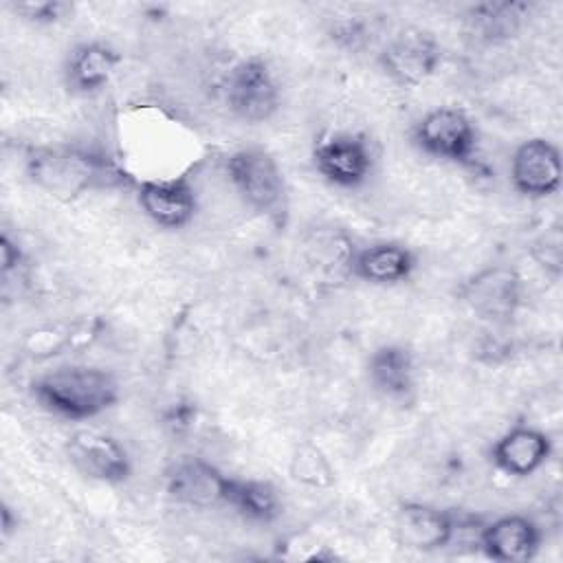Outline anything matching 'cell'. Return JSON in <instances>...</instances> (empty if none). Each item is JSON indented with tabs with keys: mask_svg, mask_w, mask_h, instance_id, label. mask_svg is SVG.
Segmentation results:
<instances>
[{
	"mask_svg": "<svg viewBox=\"0 0 563 563\" xmlns=\"http://www.w3.org/2000/svg\"><path fill=\"white\" fill-rule=\"evenodd\" d=\"M0 517H2V534H9L13 528H18V519L13 521V517H11V508H9L7 504H2Z\"/></svg>",
	"mask_w": 563,
	"mask_h": 563,
	"instance_id": "obj_25",
	"label": "cell"
},
{
	"mask_svg": "<svg viewBox=\"0 0 563 563\" xmlns=\"http://www.w3.org/2000/svg\"><path fill=\"white\" fill-rule=\"evenodd\" d=\"M460 297L479 319L508 323L521 303V277L510 266L493 264L471 275L462 284Z\"/></svg>",
	"mask_w": 563,
	"mask_h": 563,
	"instance_id": "obj_8",
	"label": "cell"
},
{
	"mask_svg": "<svg viewBox=\"0 0 563 563\" xmlns=\"http://www.w3.org/2000/svg\"><path fill=\"white\" fill-rule=\"evenodd\" d=\"M372 389L391 400H407L416 389V356L407 345L385 343L376 347L365 365Z\"/></svg>",
	"mask_w": 563,
	"mask_h": 563,
	"instance_id": "obj_17",
	"label": "cell"
},
{
	"mask_svg": "<svg viewBox=\"0 0 563 563\" xmlns=\"http://www.w3.org/2000/svg\"><path fill=\"white\" fill-rule=\"evenodd\" d=\"M528 11L530 4L526 2H482L471 7L468 20L479 37L497 42L512 37L519 31Z\"/></svg>",
	"mask_w": 563,
	"mask_h": 563,
	"instance_id": "obj_20",
	"label": "cell"
},
{
	"mask_svg": "<svg viewBox=\"0 0 563 563\" xmlns=\"http://www.w3.org/2000/svg\"><path fill=\"white\" fill-rule=\"evenodd\" d=\"M24 169L35 187L66 202L88 191L119 187L130 180L108 152L88 145L29 147Z\"/></svg>",
	"mask_w": 563,
	"mask_h": 563,
	"instance_id": "obj_1",
	"label": "cell"
},
{
	"mask_svg": "<svg viewBox=\"0 0 563 563\" xmlns=\"http://www.w3.org/2000/svg\"><path fill=\"white\" fill-rule=\"evenodd\" d=\"M460 517L422 501H402L394 515L396 541L416 552H435L455 541Z\"/></svg>",
	"mask_w": 563,
	"mask_h": 563,
	"instance_id": "obj_12",
	"label": "cell"
},
{
	"mask_svg": "<svg viewBox=\"0 0 563 563\" xmlns=\"http://www.w3.org/2000/svg\"><path fill=\"white\" fill-rule=\"evenodd\" d=\"M238 517L249 523L268 526L282 515L279 493L271 482L231 477L227 490V504Z\"/></svg>",
	"mask_w": 563,
	"mask_h": 563,
	"instance_id": "obj_19",
	"label": "cell"
},
{
	"mask_svg": "<svg viewBox=\"0 0 563 563\" xmlns=\"http://www.w3.org/2000/svg\"><path fill=\"white\" fill-rule=\"evenodd\" d=\"M413 145L446 163L455 165H473L477 154V130L471 117L455 106H440L424 112L413 130Z\"/></svg>",
	"mask_w": 563,
	"mask_h": 563,
	"instance_id": "obj_4",
	"label": "cell"
},
{
	"mask_svg": "<svg viewBox=\"0 0 563 563\" xmlns=\"http://www.w3.org/2000/svg\"><path fill=\"white\" fill-rule=\"evenodd\" d=\"M119 64H121V55L110 44L81 42L66 57V64H64L66 86L75 95H95L112 81Z\"/></svg>",
	"mask_w": 563,
	"mask_h": 563,
	"instance_id": "obj_18",
	"label": "cell"
},
{
	"mask_svg": "<svg viewBox=\"0 0 563 563\" xmlns=\"http://www.w3.org/2000/svg\"><path fill=\"white\" fill-rule=\"evenodd\" d=\"M374 150L365 134L334 132L321 139L312 150L314 169L330 183L343 189L365 185L374 172Z\"/></svg>",
	"mask_w": 563,
	"mask_h": 563,
	"instance_id": "obj_7",
	"label": "cell"
},
{
	"mask_svg": "<svg viewBox=\"0 0 563 563\" xmlns=\"http://www.w3.org/2000/svg\"><path fill=\"white\" fill-rule=\"evenodd\" d=\"M330 37L347 51H358L367 42V24L358 18L339 20V22H334V26L330 31Z\"/></svg>",
	"mask_w": 563,
	"mask_h": 563,
	"instance_id": "obj_23",
	"label": "cell"
},
{
	"mask_svg": "<svg viewBox=\"0 0 563 563\" xmlns=\"http://www.w3.org/2000/svg\"><path fill=\"white\" fill-rule=\"evenodd\" d=\"M561 152L552 141L532 136L515 147L510 158V185L517 194L530 200L550 198L561 189Z\"/></svg>",
	"mask_w": 563,
	"mask_h": 563,
	"instance_id": "obj_9",
	"label": "cell"
},
{
	"mask_svg": "<svg viewBox=\"0 0 563 563\" xmlns=\"http://www.w3.org/2000/svg\"><path fill=\"white\" fill-rule=\"evenodd\" d=\"M11 9L15 11V15H20L26 22L53 24L62 20L70 7L59 0H42V2H18V4H11Z\"/></svg>",
	"mask_w": 563,
	"mask_h": 563,
	"instance_id": "obj_22",
	"label": "cell"
},
{
	"mask_svg": "<svg viewBox=\"0 0 563 563\" xmlns=\"http://www.w3.org/2000/svg\"><path fill=\"white\" fill-rule=\"evenodd\" d=\"M418 266L416 253L394 240H383L354 251L350 273L372 286H396L407 282Z\"/></svg>",
	"mask_w": 563,
	"mask_h": 563,
	"instance_id": "obj_16",
	"label": "cell"
},
{
	"mask_svg": "<svg viewBox=\"0 0 563 563\" xmlns=\"http://www.w3.org/2000/svg\"><path fill=\"white\" fill-rule=\"evenodd\" d=\"M66 457L86 477L103 484H123L132 475L128 449L110 433L77 431L66 442Z\"/></svg>",
	"mask_w": 563,
	"mask_h": 563,
	"instance_id": "obj_11",
	"label": "cell"
},
{
	"mask_svg": "<svg viewBox=\"0 0 563 563\" xmlns=\"http://www.w3.org/2000/svg\"><path fill=\"white\" fill-rule=\"evenodd\" d=\"M290 475L295 482H301L312 488H325L334 484V471L328 457L321 453L319 446L310 442L297 446L290 460Z\"/></svg>",
	"mask_w": 563,
	"mask_h": 563,
	"instance_id": "obj_21",
	"label": "cell"
},
{
	"mask_svg": "<svg viewBox=\"0 0 563 563\" xmlns=\"http://www.w3.org/2000/svg\"><path fill=\"white\" fill-rule=\"evenodd\" d=\"M22 249L18 242H13L7 233L0 238V262H2V275H9L22 264Z\"/></svg>",
	"mask_w": 563,
	"mask_h": 563,
	"instance_id": "obj_24",
	"label": "cell"
},
{
	"mask_svg": "<svg viewBox=\"0 0 563 563\" xmlns=\"http://www.w3.org/2000/svg\"><path fill=\"white\" fill-rule=\"evenodd\" d=\"M442 48L433 33L407 26L398 31L378 53L380 70L400 88L424 84L440 66Z\"/></svg>",
	"mask_w": 563,
	"mask_h": 563,
	"instance_id": "obj_6",
	"label": "cell"
},
{
	"mask_svg": "<svg viewBox=\"0 0 563 563\" xmlns=\"http://www.w3.org/2000/svg\"><path fill=\"white\" fill-rule=\"evenodd\" d=\"M543 541L539 523L526 515H504L482 523L477 545L484 556L499 563H526L537 556Z\"/></svg>",
	"mask_w": 563,
	"mask_h": 563,
	"instance_id": "obj_13",
	"label": "cell"
},
{
	"mask_svg": "<svg viewBox=\"0 0 563 563\" xmlns=\"http://www.w3.org/2000/svg\"><path fill=\"white\" fill-rule=\"evenodd\" d=\"M42 409L68 418H95L119 400V380L110 369L95 365H64L46 372L31 385Z\"/></svg>",
	"mask_w": 563,
	"mask_h": 563,
	"instance_id": "obj_2",
	"label": "cell"
},
{
	"mask_svg": "<svg viewBox=\"0 0 563 563\" xmlns=\"http://www.w3.org/2000/svg\"><path fill=\"white\" fill-rule=\"evenodd\" d=\"M229 183L240 200L257 213L279 216L286 209V180L282 167L262 147H242L224 163Z\"/></svg>",
	"mask_w": 563,
	"mask_h": 563,
	"instance_id": "obj_3",
	"label": "cell"
},
{
	"mask_svg": "<svg viewBox=\"0 0 563 563\" xmlns=\"http://www.w3.org/2000/svg\"><path fill=\"white\" fill-rule=\"evenodd\" d=\"M490 462L508 477H528L537 473L552 455V440L532 424H515L490 446Z\"/></svg>",
	"mask_w": 563,
	"mask_h": 563,
	"instance_id": "obj_15",
	"label": "cell"
},
{
	"mask_svg": "<svg viewBox=\"0 0 563 563\" xmlns=\"http://www.w3.org/2000/svg\"><path fill=\"white\" fill-rule=\"evenodd\" d=\"M224 103L233 117L246 123H264L282 101L279 84L262 57L240 59L224 77Z\"/></svg>",
	"mask_w": 563,
	"mask_h": 563,
	"instance_id": "obj_5",
	"label": "cell"
},
{
	"mask_svg": "<svg viewBox=\"0 0 563 563\" xmlns=\"http://www.w3.org/2000/svg\"><path fill=\"white\" fill-rule=\"evenodd\" d=\"M136 200L143 213L161 229H183L198 211L196 187L187 176L167 180H143Z\"/></svg>",
	"mask_w": 563,
	"mask_h": 563,
	"instance_id": "obj_14",
	"label": "cell"
},
{
	"mask_svg": "<svg viewBox=\"0 0 563 563\" xmlns=\"http://www.w3.org/2000/svg\"><path fill=\"white\" fill-rule=\"evenodd\" d=\"M231 475L198 455H183L165 471L167 495L191 508H216L227 504Z\"/></svg>",
	"mask_w": 563,
	"mask_h": 563,
	"instance_id": "obj_10",
	"label": "cell"
}]
</instances>
